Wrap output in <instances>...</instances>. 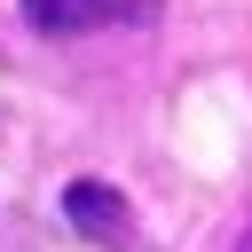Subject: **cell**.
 Masks as SVG:
<instances>
[{"label": "cell", "mask_w": 252, "mask_h": 252, "mask_svg": "<svg viewBox=\"0 0 252 252\" xmlns=\"http://www.w3.org/2000/svg\"><path fill=\"white\" fill-rule=\"evenodd\" d=\"M24 24L39 39H79V32H102V24H150L158 0H16Z\"/></svg>", "instance_id": "obj_1"}, {"label": "cell", "mask_w": 252, "mask_h": 252, "mask_svg": "<svg viewBox=\"0 0 252 252\" xmlns=\"http://www.w3.org/2000/svg\"><path fill=\"white\" fill-rule=\"evenodd\" d=\"M63 220H71L87 244H134V205H126L118 181H94V173L63 181Z\"/></svg>", "instance_id": "obj_2"}, {"label": "cell", "mask_w": 252, "mask_h": 252, "mask_svg": "<svg viewBox=\"0 0 252 252\" xmlns=\"http://www.w3.org/2000/svg\"><path fill=\"white\" fill-rule=\"evenodd\" d=\"M236 252H252V228H244V244H236Z\"/></svg>", "instance_id": "obj_3"}]
</instances>
